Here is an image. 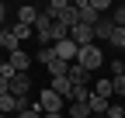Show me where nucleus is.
<instances>
[{"label":"nucleus","instance_id":"1","mask_svg":"<svg viewBox=\"0 0 125 118\" xmlns=\"http://www.w3.org/2000/svg\"><path fill=\"white\" fill-rule=\"evenodd\" d=\"M76 66H83L87 73H94L97 66H104V52L97 45H83L80 52H76Z\"/></svg>","mask_w":125,"mask_h":118},{"label":"nucleus","instance_id":"2","mask_svg":"<svg viewBox=\"0 0 125 118\" xmlns=\"http://www.w3.org/2000/svg\"><path fill=\"white\" fill-rule=\"evenodd\" d=\"M52 28H56V21L49 18V14H38V18H35V35H38V42H42V49L52 45Z\"/></svg>","mask_w":125,"mask_h":118},{"label":"nucleus","instance_id":"3","mask_svg":"<svg viewBox=\"0 0 125 118\" xmlns=\"http://www.w3.org/2000/svg\"><path fill=\"white\" fill-rule=\"evenodd\" d=\"M35 104H38V111H42V115H52V111H62V97H59V94H52L49 87H45V90L38 94Z\"/></svg>","mask_w":125,"mask_h":118},{"label":"nucleus","instance_id":"4","mask_svg":"<svg viewBox=\"0 0 125 118\" xmlns=\"http://www.w3.org/2000/svg\"><path fill=\"white\" fill-rule=\"evenodd\" d=\"M70 38L76 42V49H83V45H94V28H87V24H80V21H76V24L70 28Z\"/></svg>","mask_w":125,"mask_h":118},{"label":"nucleus","instance_id":"5","mask_svg":"<svg viewBox=\"0 0 125 118\" xmlns=\"http://www.w3.org/2000/svg\"><path fill=\"white\" fill-rule=\"evenodd\" d=\"M7 90L14 97H31V77H28V73H18V77L7 83Z\"/></svg>","mask_w":125,"mask_h":118},{"label":"nucleus","instance_id":"6","mask_svg":"<svg viewBox=\"0 0 125 118\" xmlns=\"http://www.w3.org/2000/svg\"><path fill=\"white\" fill-rule=\"evenodd\" d=\"M76 18H80V24H87V28H94L101 21V14L90 7V0H80V4H76Z\"/></svg>","mask_w":125,"mask_h":118},{"label":"nucleus","instance_id":"7","mask_svg":"<svg viewBox=\"0 0 125 118\" xmlns=\"http://www.w3.org/2000/svg\"><path fill=\"white\" fill-rule=\"evenodd\" d=\"M56 56L62 59V63H76V52H80V49H76V42L73 38H62V42H56Z\"/></svg>","mask_w":125,"mask_h":118},{"label":"nucleus","instance_id":"8","mask_svg":"<svg viewBox=\"0 0 125 118\" xmlns=\"http://www.w3.org/2000/svg\"><path fill=\"white\" fill-rule=\"evenodd\" d=\"M7 66H10L14 73H28V66H31V56H28L24 49H18V52H10V56H7Z\"/></svg>","mask_w":125,"mask_h":118},{"label":"nucleus","instance_id":"9","mask_svg":"<svg viewBox=\"0 0 125 118\" xmlns=\"http://www.w3.org/2000/svg\"><path fill=\"white\" fill-rule=\"evenodd\" d=\"M111 35H115V21H111V14H108V18H101L94 24V38H108L111 42Z\"/></svg>","mask_w":125,"mask_h":118},{"label":"nucleus","instance_id":"10","mask_svg":"<svg viewBox=\"0 0 125 118\" xmlns=\"http://www.w3.org/2000/svg\"><path fill=\"white\" fill-rule=\"evenodd\" d=\"M66 80H70V83L76 87V83H87V80H90V73H87L83 66H76V63H70V66H66Z\"/></svg>","mask_w":125,"mask_h":118},{"label":"nucleus","instance_id":"11","mask_svg":"<svg viewBox=\"0 0 125 118\" xmlns=\"http://www.w3.org/2000/svg\"><path fill=\"white\" fill-rule=\"evenodd\" d=\"M49 90H52V94H59L62 101H66V97H70V90H73V83H70L66 77H52V83H49Z\"/></svg>","mask_w":125,"mask_h":118},{"label":"nucleus","instance_id":"12","mask_svg":"<svg viewBox=\"0 0 125 118\" xmlns=\"http://www.w3.org/2000/svg\"><path fill=\"white\" fill-rule=\"evenodd\" d=\"M21 104H18V97L14 94H0V115H18Z\"/></svg>","mask_w":125,"mask_h":118},{"label":"nucleus","instance_id":"13","mask_svg":"<svg viewBox=\"0 0 125 118\" xmlns=\"http://www.w3.org/2000/svg\"><path fill=\"white\" fill-rule=\"evenodd\" d=\"M42 10H35V7H18V24H28V28H35V18H38Z\"/></svg>","mask_w":125,"mask_h":118},{"label":"nucleus","instance_id":"14","mask_svg":"<svg viewBox=\"0 0 125 118\" xmlns=\"http://www.w3.org/2000/svg\"><path fill=\"white\" fill-rule=\"evenodd\" d=\"M87 104H90V115H108V104H111V101H108V97H97V94L90 90V101H87Z\"/></svg>","mask_w":125,"mask_h":118},{"label":"nucleus","instance_id":"15","mask_svg":"<svg viewBox=\"0 0 125 118\" xmlns=\"http://www.w3.org/2000/svg\"><path fill=\"white\" fill-rule=\"evenodd\" d=\"M56 21H59V24H66V28H73L76 21H80V18H76V4H66V7H62V14H59Z\"/></svg>","mask_w":125,"mask_h":118},{"label":"nucleus","instance_id":"16","mask_svg":"<svg viewBox=\"0 0 125 118\" xmlns=\"http://www.w3.org/2000/svg\"><path fill=\"white\" fill-rule=\"evenodd\" d=\"M66 101H70V104H76V101H90V87H87V83H76Z\"/></svg>","mask_w":125,"mask_h":118},{"label":"nucleus","instance_id":"17","mask_svg":"<svg viewBox=\"0 0 125 118\" xmlns=\"http://www.w3.org/2000/svg\"><path fill=\"white\" fill-rule=\"evenodd\" d=\"M7 31H10L14 38H18V42H24V38H31V35H35V28H28V24H18V21H14V24L7 28Z\"/></svg>","mask_w":125,"mask_h":118},{"label":"nucleus","instance_id":"18","mask_svg":"<svg viewBox=\"0 0 125 118\" xmlns=\"http://www.w3.org/2000/svg\"><path fill=\"white\" fill-rule=\"evenodd\" d=\"M111 94H125V73H111Z\"/></svg>","mask_w":125,"mask_h":118},{"label":"nucleus","instance_id":"19","mask_svg":"<svg viewBox=\"0 0 125 118\" xmlns=\"http://www.w3.org/2000/svg\"><path fill=\"white\" fill-rule=\"evenodd\" d=\"M94 94H97V97H108V101H111V80H97V83H94Z\"/></svg>","mask_w":125,"mask_h":118},{"label":"nucleus","instance_id":"20","mask_svg":"<svg viewBox=\"0 0 125 118\" xmlns=\"http://www.w3.org/2000/svg\"><path fill=\"white\" fill-rule=\"evenodd\" d=\"M35 59H38L42 66H49L52 59H56V49H52V45H45V49H38V56H35Z\"/></svg>","mask_w":125,"mask_h":118},{"label":"nucleus","instance_id":"21","mask_svg":"<svg viewBox=\"0 0 125 118\" xmlns=\"http://www.w3.org/2000/svg\"><path fill=\"white\" fill-rule=\"evenodd\" d=\"M111 45L125 56V28H115V35H111Z\"/></svg>","mask_w":125,"mask_h":118},{"label":"nucleus","instance_id":"22","mask_svg":"<svg viewBox=\"0 0 125 118\" xmlns=\"http://www.w3.org/2000/svg\"><path fill=\"white\" fill-rule=\"evenodd\" d=\"M62 38H70V28L56 21V28H52V45H56V42H62Z\"/></svg>","mask_w":125,"mask_h":118},{"label":"nucleus","instance_id":"23","mask_svg":"<svg viewBox=\"0 0 125 118\" xmlns=\"http://www.w3.org/2000/svg\"><path fill=\"white\" fill-rule=\"evenodd\" d=\"M104 118H125V108L122 104H108V115Z\"/></svg>","mask_w":125,"mask_h":118},{"label":"nucleus","instance_id":"24","mask_svg":"<svg viewBox=\"0 0 125 118\" xmlns=\"http://www.w3.org/2000/svg\"><path fill=\"white\" fill-rule=\"evenodd\" d=\"M111 21H115V28H125V7L111 10Z\"/></svg>","mask_w":125,"mask_h":118},{"label":"nucleus","instance_id":"25","mask_svg":"<svg viewBox=\"0 0 125 118\" xmlns=\"http://www.w3.org/2000/svg\"><path fill=\"white\" fill-rule=\"evenodd\" d=\"M14 118H42V111H38V104H35V108H28V111H18Z\"/></svg>","mask_w":125,"mask_h":118},{"label":"nucleus","instance_id":"26","mask_svg":"<svg viewBox=\"0 0 125 118\" xmlns=\"http://www.w3.org/2000/svg\"><path fill=\"white\" fill-rule=\"evenodd\" d=\"M4 42H7V31L0 28V52H4Z\"/></svg>","mask_w":125,"mask_h":118},{"label":"nucleus","instance_id":"27","mask_svg":"<svg viewBox=\"0 0 125 118\" xmlns=\"http://www.w3.org/2000/svg\"><path fill=\"white\" fill-rule=\"evenodd\" d=\"M4 18H7V7H4V4H0V24H4Z\"/></svg>","mask_w":125,"mask_h":118},{"label":"nucleus","instance_id":"28","mask_svg":"<svg viewBox=\"0 0 125 118\" xmlns=\"http://www.w3.org/2000/svg\"><path fill=\"white\" fill-rule=\"evenodd\" d=\"M42 118H62V111H52V115H42Z\"/></svg>","mask_w":125,"mask_h":118},{"label":"nucleus","instance_id":"29","mask_svg":"<svg viewBox=\"0 0 125 118\" xmlns=\"http://www.w3.org/2000/svg\"><path fill=\"white\" fill-rule=\"evenodd\" d=\"M4 63H7V59H4V52H0V66H4Z\"/></svg>","mask_w":125,"mask_h":118},{"label":"nucleus","instance_id":"30","mask_svg":"<svg viewBox=\"0 0 125 118\" xmlns=\"http://www.w3.org/2000/svg\"><path fill=\"white\" fill-rule=\"evenodd\" d=\"M90 118H104V115H90Z\"/></svg>","mask_w":125,"mask_h":118},{"label":"nucleus","instance_id":"31","mask_svg":"<svg viewBox=\"0 0 125 118\" xmlns=\"http://www.w3.org/2000/svg\"><path fill=\"white\" fill-rule=\"evenodd\" d=\"M0 118H14V115H0Z\"/></svg>","mask_w":125,"mask_h":118},{"label":"nucleus","instance_id":"32","mask_svg":"<svg viewBox=\"0 0 125 118\" xmlns=\"http://www.w3.org/2000/svg\"><path fill=\"white\" fill-rule=\"evenodd\" d=\"M122 66H125V56H122Z\"/></svg>","mask_w":125,"mask_h":118}]
</instances>
